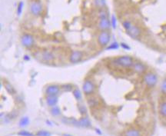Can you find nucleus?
<instances>
[{
    "label": "nucleus",
    "mask_w": 166,
    "mask_h": 136,
    "mask_svg": "<svg viewBox=\"0 0 166 136\" xmlns=\"http://www.w3.org/2000/svg\"><path fill=\"white\" fill-rule=\"evenodd\" d=\"M79 111H80V112H81L82 114H85V113H86V109H85V106H83V105H79Z\"/></svg>",
    "instance_id": "nucleus-32"
},
{
    "label": "nucleus",
    "mask_w": 166,
    "mask_h": 136,
    "mask_svg": "<svg viewBox=\"0 0 166 136\" xmlns=\"http://www.w3.org/2000/svg\"><path fill=\"white\" fill-rule=\"evenodd\" d=\"M64 90H66V91H70V90H72V86L71 85H69V84H67V85H62V87Z\"/></svg>",
    "instance_id": "nucleus-31"
},
{
    "label": "nucleus",
    "mask_w": 166,
    "mask_h": 136,
    "mask_svg": "<svg viewBox=\"0 0 166 136\" xmlns=\"http://www.w3.org/2000/svg\"><path fill=\"white\" fill-rule=\"evenodd\" d=\"M98 27L100 28L102 31L106 30L110 27V22L108 18L106 19H101L98 22Z\"/></svg>",
    "instance_id": "nucleus-11"
},
{
    "label": "nucleus",
    "mask_w": 166,
    "mask_h": 136,
    "mask_svg": "<svg viewBox=\"0 0 166 136\" xmlns=\"http://www.w3.org/2000/svg\"><path fill=\"white\" fill-rule=\"evenodd\" d=\"M58 102V97L56 95H48L46 98V103L49 106L53 107Z\"/></svg>",
    "instance_id": "nucleus-13"
},
{
    "label": "nucleus",
    "mask_w": 166,
    "mask_h": 136,
    "mask_svg": "<svg viewBox=\"0 0 166 136\" xmlns=\"http://www.w3.org/2000/svg\"><path fill=\"white\" fill-rule=\"evenodd\" d=\"M21 42H22V44L23 46H25L26 48H30L34 44V38L32 36H31L29 34H25L22 36Z\"/></svg>",
    "instance_id": "nucleus-7"
},
{
    "label": "nucleus",
    "mask_w": 166,
    "mask_h": 136,
    "mask_svg": "<svg viewBox=\"0 0 166 136\" xmlns=\"http://www.w3.org/2000/svg\"><path fill=\"white\" fill-rule=\"evenodd\" d=\"M50 112L51 114L53 115V116H58L61 114V111H60V109L57 106V105H55L53 107H52V109L50 110Z\"/></svg>",
    "instance_id": "nucleus-17"
},
{
    "label": "nucleus",
    "mask_w": 166,
    "mask_h": 136,
    "mask_svg": "<svg viewBox=\"0 0 166 136\" xmlns=\"http://www.w3.org/2000/svg\"><path fill=\"white\" fill-rule=\"evenodd\" d=\"M29 9H30L31 13L35 15V16L39 15L42 12V5L41 2H39V1L31 2L30 5H29Z\"/></svg>",
    "instance_id": "nucleus-5"
},
{
    "label": "nucleus",
    "mask_w": 166,
    "mask_h": 136,
    "mask_svg": "<svg viewBox=\"0 0 166 136\" xmlns=\"http://www.w3.org/2000/svg\"><path fill=\"white\" fill-rule=\"evenodd\" d=\"M82 52L79 51V50H74V51H72V54L70 55V62L72 63H77L82 60Z\"/></svg>",
    "instance_id": "nucleus-8"
},
{
    "label": "nucleus",
    "mask_w": 166,
    "mask_h": 136,
    "mask_svg": "<svg viewBox=\"0 0 166 136\" xmlns=\"http://www.w3.org/2000/svg\"><path fill=\"white\" fill-rule=\"evenodd\" d=\"M28 124H29V119H28V117H23L19 121V126L22 127V128L27 126Z\"/></svg>",
    "instance_id": "nucleus-19"
},
{
    "label": "nucleus",
    "mask_w": 166,
    "mask_h": 136,
    "mask_svg": "<svg viewBox=\"0 0 166 136\" xmlns=\"http://www.w3.org/2000/svg\"><path fill=\"white\" fill-rule=\"evenodd\" d=\"M98 17H99L100 19H106V18H108V14L106 13V11L101 10L98 13Z\"/></svg>",
    "instance_id": "nucleus-26"
},
{
    "label": "nucleus",
    "mask_w": 166,
    "mask_h": 136,
    "mask_svg": "<svg viewBox=\"0 0 166 136\" xmlns=\"http://www.w3.org/2000/svg\"><path fill=\"white\" fill-rule=\"evenodd\" d=\"M73 95L75 98V99L78 101H80L82 99V93L79 89H75L73 91Z\"/></svg>",
    "instance_id": "nucleus-20"
},
{
    "label": "nucleus",
    "mask_w": 166,
    "mask_h": 136,
    "mask_svg": "<svg viewBox=\"0 0 166 136\" xmlns=\"http://www.w3.org/2000/svg\"><path fill=\"white\" fill-rule=\"evenodd\" d=\"M112 62L115 66L123 67V68L132 67L134 64L133 58L128 55H123V56H119L118 58H115Z\"/></svg>",
    "instance_id": "nucleus-2"
},
{
    "label": "nucleus",
    "mask_w": 166,
    "mask_h": 136,
    "mask_svg": "<svg viewBox=\"0 0 166 136\" xmlns=\"http://www.w3.org/2000/svg\"><path fill=\"white\" fill-rule=\"evenodd\" d=\"M95 84L90 80H85L83 84L82 89L85 95H90L95 91Z\"/></svg>",
    "instance_id": "nucleus-6"
},
{
    "label": "nucleus",
    "mask_w": 166,
    "mask_h": 136,
    "mask_svg": "<svg viewBox=\"0 0 166 136\" xmlns=\"http://www.w3.org/2000/svg\"><path fill=\"white\" fill-rule=\"evenodd\" d=\"M144 82L148 87L153 88L158 82V76L154 72H148L144 75Z\"/></svg>",
    "instance_id": "nucleus-3"
},
{
    "label": "nucleus",
    "mask_w": 166,
    "mask_h": 136,
    "mask_svg": "<svg viewBox=\"0 0 166 136\" xmlns=\"http://www.w3.org/2000/svg\"><path fill=\"white\" fill-rule=\"evenodd\" d=\"M96 132H98V134H100V135L102 134V132H101L99 131V129H96Z\"/></svg>",
    "instance_id": "nucleus-34"
},
{
    "label": "nucleus",
    "mask_w": 166,
    "mask_h": 136,
    "mask_svg": "<svg viewBox=\"0 0 166 136\" xmlns=\"http://www.w3.org/2000/svg\"><path fill=\"white\" fill-rule=\"evenodd\" d=\"M111 24L112 26V27L114 28H116V25H117V20H116V17L115 16V15H111Z\"/></svg>",
    "instance_id": "nucleus-28"
},
{
    "label": "nucleus",
    "mask_w": 166,
    "mask_h": 136,
    "mask_svg": "<svg viewBox=\"0 0 166 136\" xmlns=\"http://www.w3.org/2000/svg\"><path fill=\"white\" fill-rule=\"evenodd\" d=\"M132 67H133V70L136 73H138V74H142V73H144L145 72L146 68H147L146 66H145V65H144L143 63H141L140 62H134Z\"/></svg>",
    "instance_id": "nucleus-10"
},
{
    "label": "nucleus",
    "mask_w": 166,
    "mask_h": 136,
    "mask_svg": "<svg viewBox=\"0 0 166 136\" xmlns=\"http://www.w3.org/2000/svg\"><path fill=\"white\" fill-rule=\"evenodd\" d=\"M17 115H18V113H17V112H15V111H12L10 114H9L8 118H9V119H15Z\"/></svg>",
    "instance_id": "nucleus-30"
},
{
    "label": "nucleus",
    "mask_w": 166,
    "mask_h": 136,
    "mask_svg": "<svg viewBox=\"0 0 166 136\" xmlns=\"http://www.w3.org/2000/svg\"><path fill=\"white\" fill-rule=\"evenodd\" d=\"M122 26L125 29L127 34L132 39H138L141 35V29L130 21L125 20L122 22Z\"/></svg>",
    "instance_id": "nucleus-1"
},
{
    "label": "nucleus",
    "mask_w": 166,
    "mask_h": 136,
    "mask_svg": "<svg viewBox=\"0 0 166 136\" xmlns=\"http://www.w3.org/2000/svg\"><path fill=\"white\" fill-rule=\"evenodd\" d=\"M121 45H122L123 48H124V49H130V47H129L128 45H127L125 43H121Z\"/></svg>",
    "instance_id": "nucleus-33"
},
{
    "label": "nucleus",
    "mask_w": 166,
    "mask_h": 136,
    "mask_svg": "<svg viewBox=\"0 0 166 136\" xmlns=\"http://www.w3.org/2000/svg\"><path fill=\"white\" fill-rule=\"evenodd\" d=\"M75 125L79 126V127H82V128H88V127H91V122L86 117L85 118H82L80 120H79L76 122Z\"/></svg>",
    "instance_id": "nucleus-12"
},
{
    "label": "nucleus",
    "mask_w": 166,
    "mask_h": 136,
    "mask_svg": "<svg viewBox=\"0 0 166 136\" xmlns=\"http://www.w3.org/2000/svg\"><path fill=\"white\" fill-rule=\"evenodd\" d=\"M36 135L37 136H51V133L47 132V131H45V130H40L37 133H36Z\"/></svg>",
    "instance_id": "nucleus-23"
},
{
    "label": "nucleus",
    "mask_w": 166,
    "mask_h": 136,
    "mask_svg": "<svg viewBox=\"0 0 166 136\" xmlns=\"http://www.w3.org/2000/svg\"><path fill=\"white\" fill-rule=\"evenodd\" d=\"M98 100H97V98H89V99H88V104L90 105V106H92V107H93V106H96V105H98Z\"/></svg>",
    "instance_id": "nucleus-21"
},
{
    "label": "nucleus",
    "mask_w": 166,
    "mask_h": 136,
    "mask_svg": "<svg viewBox=\"0 0 166 136\" xmlns=\"http://www.w3.org/2000/svg\"><path fill=\"white\" fill-rule=\"evenodd\" d=\"M159 113L162 116L166 117V102H163L162 103H161L159 106Z\"/></svg>",
    "instance_id": "nucleus-16"
},
{
    "label": "nucleus",
    "mask_w": 166,
    "mask_h": 136,
    "mask_svg": "<svg viewBox=\"0 0 166 136\" xmlns=\"http://www.w3.org/2000/svg\"><path fill=\"white\" fill-rule=\"evenodd\" d=\"M96 5L98 7L102 8L103 6H105V0H96Z\"/></svg>",
    "instance_id": "nucleus-29"
},
{
    "label": "nucleus",
    "mask_w": 166,
    "mask_h": 136,
    "mask_svg": "<svg viewBox=\"0 0 166 136\" xmlns=\"http://www.w3.org/2000/svg\"><path fill=\"white\" fill-rule=\"evenodd\" d=\"M118 49V44L117 42H114V43L111 44L109 47H107L106 49H107V50H111V49L115 50V49Z\"/></svg>",
    "instance_id": "nucleus-27"
},
{
    "label": "nucleus",
    "mask_w": 166,
    "mask_h": 136,
    "mask_svg": "<svg viewBox=\"0 0 166 136\" xmlns=\"http://www.w3.org/2000/svg\"><path fill=\"white\" fill-rule=\"evenodd\" d=\"M18 135L20 136H35L32 133H31V132H27V131H26V130H22V131H20V132L18 133Z\"/></svg>",
    "instance_id": "nucleus-24"
},
{
    "label": "nucleus",
    "mask_w": 166,
    "mask_h": 136,
    "mask_svg": "<svg viewBox=\"0 0 166 136\" xmlns=\"http://www.w3.org/2000/svg\"><path fill=\"white\" fill-rule=\"evenodd\" d=\"M23 2H19L18 4V7H17V15L19 16L21 15V14L22 13V9H23Z\"/></svg>",
    "instance_id": "nucleus-22"
},
{
    "label": "nucleus",
    "mask_w": 166,
    "mask_h": 136,
    "mask_svg": "<svg viewBox=\"0 0 166 136\" xmlns=\"http://www.w3.org/2000/svg\"><path fill=\"white\" fill-rule=\"evenodd\" d=\"M111 39L110 33L106 31L103 30L100 32V34L98 36V42L101 46H106L109 45Z\"/></svg>",
    "instance_id": "nucleus-4"
},
{
    "label": "nucleus",
    "mask_w": 166,
    "mask_h": 136,
    "mask_svg": "<svg viewBox=\"0 0 166 136\" xmlns=\"http://www.w3.org/2000/svg\"><path fill=\"white\" fill-rule=\"evenodd\" d=\"M60 88L57 85H50L45 89V93L47 95H57L59 93Z\"/></svg>",
    "instance_id": "nucleus-9"
},
{
    "label": "nucleus",
    "mask_w": 166,
    "mask_h": 136,
    "mask_svg": "<svg viewBox=\"0 0 166 136\" xmlns=\"http://www.w3.org/2000/svg\"><path fill=\"white\" fill-rule=\"evenodd\" d=\"M42 58L45 62H50V61L54 59V55L52 54L51 52H49V51L45 50L42 53Z\"/></svg>",
    "instance_id": "nucleus-14"
},
{
    "label": "nucleus",
    "mask_w": 166,
    "mask_h": 136,
    "mask_svg": "<svg viewBox=\"0 0 166 136\" xmlns=\"http://www.w3.org/2000/svg\"><path fill=\"white\" fill-rule=\"evenodd\" d=\"M124 136H141V135H140V132H138V130H136V129H129V130H128V131L125 132Z\"/></svg>",
    "instance_id": "nucleus-15"
},
{
    "label": "nucleus",
    "mask_w": 166,
    "mask_h": 136,
    "mask_svg": "<svg viewBox=\"0 0 166 136\" xmlns=\"http://www.w3.org/2000/svg\"><path fill=\"white\" fill-rule=\"evenodd\" d=\"M160 90L163 94L166 95V79L163 80L162 82L161 86H160Z\"/></svg>",
    "instance_id": "nucleus-25"
},
{
    "label": "nucleus",
    "mask_w": 166,
    "mask_h": 136,
    "mask_svg": "<svg viewBox=\"0 0 166 136\" xmlns=\"http://www.w3.org/2000/svg\"><path fill=\"white\" fill-rule=\"evenodd\" d=\"M5 88L6 89V91L9 93V94H14L15 93V89L13 87V85L9 83V82H5Z\"/></svg>",
    "instance_id": "nucleus-18"
}]
</instances>
